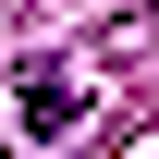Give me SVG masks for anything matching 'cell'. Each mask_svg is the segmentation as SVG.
<instances>
[{"instance_id":"6da1fadb","label":"cell","mask_w":159,"mask_h":159,"mask_svg":"<svg viewBox=\"0 0 159 159\" xmlns=\"http://www.w3.org/2000/svg\"><path fill=\"white\" fill-rule=\"evenodd\" d=\"M74 110H86L74 74H25V135H74Z\"/></svg>"}]
</instances>
